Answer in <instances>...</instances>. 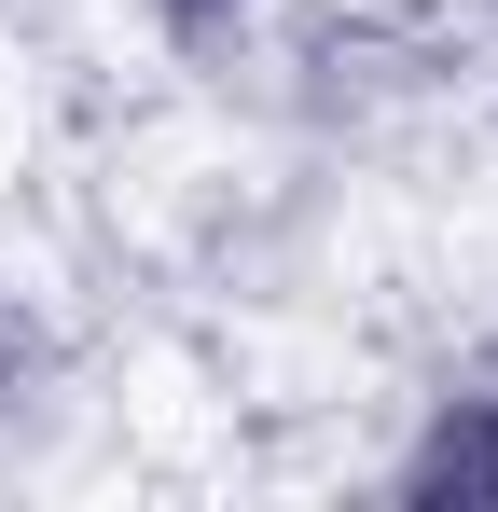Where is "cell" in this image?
<instances>
[{"mask_svg": "<svg viewBox=\"0 0 498 512\" xmlns=\"http://www.w3.org/2000/svg\"><path fill=\"white\" fill-rule=\"evenodd\" d=\"M388 499L415 512H498V388H443L415 443L388 457Z\"/></svg>", "mask_w": 498, "mask_h": 512, "instance_id": "6da1fadb", "label": "cell"}, {"mask_svg": "<svg viewBox=\"0 0 498 512\" xmlns=\"http://www.w3.org/2000/svg\"><path fill=\"white\" fill-rule=\"evenodd\" d=\"M139 14H166V28H222V14H249V0H139Z\"/></svg>", "mask_w": 498, "mask_h": 512, "instance_id": "7a4b0ae2", "label": "cell"}]
</instances>
